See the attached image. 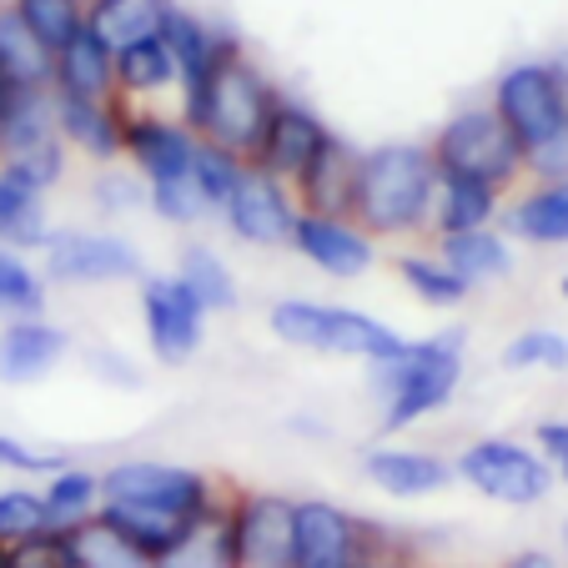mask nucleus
I'll use <instances>...</instances> for the list:
<instances>
[{"label":"nucleus","mask_w":568,"mask_h":568,"mask_svg":"<svg viewBox=\"0 0 568 568\" xmlns=\"http://www.w3.org/2000/svg\"><path fill=\"white\" fill-rule=\"evenodd\" d=\"M357 568H418L408 558V548H403V538L387 534V528L373 524V544H367V558Z\"/></svg>","instance_id":"49530a36"},{"label":"nucleus","mask_w":568,"mask_h":568,"mask_svg":"<svg viewBox=\"0 0 568 568\" xmlns=\"http://www.w3.org/2000/svg\"><path fill=\"white\" fill-rule=\"evenodd\" d=\"M458 478L468 483V488H478V494L498 498V504L524 508V504H538V498L548 494L554 473H548V463L538 458V453L518 448V443L483 438V443H473V448H463Z\"/></svg>","instance_id":"1a4fd4ad"},{"label":"nucleus","mask_w":568,"mask_h":568,"mask_svg":"<svg viewBox=\"0 0 568 568\" xmlns=\"http://www.w3.org/2000/svg\"><path fill=\"white\" fill-rule=\"evenodd\" d=\"M151 568H232V494L212 514L196 518L182 544L166 558H156Z\"/></svg>","instance_id":"bb28decb"},{"label":"nucleus","mask_w":568,"mask_h":568,"mask_svg":"<svg viewBox=\"0 0 568 568\" xmlns=\"http://www.w3.org/2000/svg\"><path fill=\"white\" fill-rule=\"evenodd\" d=\"M172 0H91L87 6V31L106 45L111 55L131 51L141 41H156L172 21Z\"/></svg>","instance_id":"aec40b11"},{"label":"nucleus","mask_w":568,"mask_h":568,"mask_svg":"<svg viewBox=\"0 0 568 568\" xmlns=\"http://www.w3.org/2000/svg\"><path fill=\"white\" fill-rule=\"evenodd\" d=\"M438 156L418 141H387L363 151V182H357V216L367 236H418L433 226L438 202Z\"/></svg>","instance_id":"f257e3e1"},{"label":"nucleus","mask_w":568,"mask_h":568,"mask_svg":"<svg viewBox=\"0 0 568 568\" xmlns=\"http://www.w3.org/2000/svg\"><path fill=\"white\" fill-rule=\"evenodd\" d=\"M11 6L26 16V26H31L51 51L71 45L75 36L87 31V0H11Z\"/></svg>","instance_id":"c9c22d12"},{"label":"nucleus","mask_w":568,"mask_h":568,"mask_svg":"<svg viewBox=\"0 0 568 568\" xmlns=\"http://www.w3.org/2000/svg\"><path fill=\"white\" fill-rule=\"evenodd\" d=\"M0 242L11 247H41L45 236V216H41V192L21 186L11 172H0Z\"/></svg>","instance_id":"2f4dec72"},{"label":"nucleus","mask_w":568,"mask_h":568,"mask_svg":"<svg viewBox=\"0 0 568 568\" xmlns=\"http://www.w3.org/2000/svg\"><path fill=\"white\" fill-rule=\"evenodd\" d=\"M196 146H202V136L192 126H176V121L156 116V111H136L126 101V156L151 186L192 176Z\"/></svg>","instance_id":"f8f14e48"},{"label":"nucleus","mask_w":568,"mask_h":568,"mask_svg":"<svg viewBox=\"0 0 568 568\" xmlns=\"http://www.w3.org/2000/svg\"><path fill=\"white\" fill-rule=\"evenodd\" d=\"M504 367H568V343L548 327H534L504 347Z\"/></svg>","instance_id":"ea45409f"},{"label":"nucleus","mask_w":568,"mask_h":568,"mask_svg":"<svg viewBox=\"0 0 568 568\" xmlns=\"http://www.w3.org/2000/svg\"><path fill=\"white\" fill-rule=\"evenodd\" d=\"M528 176H534L538 186L568 182V121L554 131V136L538 141V146H528Z\"/></svg>","instance_id":"c03bdc74"},{"label":"nucleus","mask_w":568,"mask_h":568,"mask_svg":"<svg viewBox=\"0 0 568 568\" xmlns=\"http://www.w3.org/2000/svg\"><path fill=\"white\" fill-rule=\"evenodd\" d=\"M292 247H297L312 267L333 272V277H357V272L373 267V236L357 222H343V216L302 212L297 226H292Z\"/></svg>","instance_id":"f3484780"},{"label":"nucleus","mask_w":568,"mask_h":568,"mask_svg":"<svg viewBox=\"0 0 568 568\" xmlns=\"http://www.w3.org/2000/svg\"><path fill=\"white\" fill-rule=\"evenodd\" d=\"M176 277L186 282V287L202 297L206 312H226L236 302V287H232V272L222 267V257L206 247H186L182 262H176Z\"/></svg>","instance_id":"e433bc0d"},{"label":"nucleus","mask_w":568,"mask_h":568,"mask_svg":"<svg viewBox=\"0 0 568 568\" xmlns=\"http://www.w3.org/2000/svg\"><path fill=\"white\" fill-rule=\"evenodd\" d=\"M0 568H11V548L0 544Z\"/></svg>","instance_id":"864d4df0"},{"label":"nucleus","mask_w":568,"mask_h":568,"mask_svg":"<svg viewBox=\"0 0 568 568\" xmlns=\"http://www.w3.org/2000/svg\"><path fill=\"white\" fill-rule=\"evenodd\" d=\"M222 216L242 242L277 247V242H292V226H297L302 206H297V196H292L287 182H277V176L247 166V176H242V186H236V196L226 202Z\"/></svg>","instance_id":"ddd939ff"},{"label":"nucleus","mask_w":568,"mask_h":568,"mask_svg":"<svg viewBox=\"0 0 568 568\" xmlns=\"http://www.w3.org/2000/svg\"><path fill=\"white\" fill-rule=\"evenodd\" d=\"M91 363H97V373L106 377V383H121V387H136L141 383V377L131 373L126 357H116V353H91Z\"/></svg>","instance_id":"8fccbe9b"},{"label":"nucleus","mask_w":568,"mask_h":568,"mask_svg":"<svg viewBox=\"0 0 568 568\" xmlns=\"http://www.w3.org/2000/svg\"><path fill=\"white\" fill-rule=\"evenodd\" d=\"M242 176H247V161H242V156H232V151L212 146V141H202V146H196L192 182H196V192H202L206 212H226V202L236 196Z\"/></svg>","instance_id":"72a5a7b5"},{"label":"nucleus","mask_w":568,"mask_h":568,"mask_svg":"<svg viewBox=\"0 0 568 568\" xmlns=\"http://www.w3.org/2000/svg\"><path fill=\"white\" fill-rule=\"evenodd\" d=\"M272 327L277 337L297 347H317V353H347L367 357V363H393L408 353V343L383 327L377 317H363L353 307H317V302H277L272 307Z\"/></svg>","instance_id":"423d86ee"},{"label":"nucleus","mask_w":568,"mask_h":568,"mask_svg":"<svg viewBox=\"0 0 568 568\" xmlns=\"http://www.w3.org/2000/svg\"><path fill=\"white\" fill-rule=\"evenodd\" d=\"M327 136H333V131L322 126L302 101L282 97L277 111H272V121H267V136H262L257 156H252L247 166H257V172H267V176H277V182L292 186L312 166V156L327 146Z\"/></svg>","instance_id":"2eb2a0df"},{"label":"nucleus","mask_w":568,"mask_h":568,"mask_svg":"<svg viewBox=\"0 0 568 568\" xmlns=\"http://www.w3.org/2000/svg\"><path fill=\"white\" fill-rule=\"evenodd\" d=\"M87 6H91V0H87Z\"/></svg>","instance_id":"6e6d98bb"},{"label":"nucleus","mask_w":568,"mask_h":568,"mask_svg":"<svg viewBox=\"0 0 568 568\" xmlns=\"http://www.w3.org/2000/svg\"><path fill=\"white\" fill-rule=\"evenodd\" d=\"M538 443L548 448V458L558 463V473L568 483V423H538Z\"/></svg>","instance_id":"09e8293b"},{"label":"nucleus","mask_w":568,"mask_h":568,"mask_svg":"<svg viewBox=\"0 0 568 568\" xmlns=\"http://www.w3.org/2000/svg\"><path fill=\"white\" fill-rule=\"evenodd\" d=\"M397 272H403V282H408L423 302H433V307H458V302L468 297V282H463L443 257H428V252L397 257Z\"/></svg>","instance_id":"f704fd0d"},{"label":"nucleus","mask_w":568,"mask_h":568,"mask_svg":"<svg viewBox=\"0 0 568 568\" xmlns=\"http://www.w3.org/2000/svg\"><path fill=\"white\" fill-rule=\"evenodd\" d=\"M438 257L448 262L453 272H458L468 287H478V282H498L508 277V247L498 242L488 226L483 232H453V236H438Z\"/></svg>","instance_id":"c756f323"},{"label":"nucleus","mask_w":568,"mask_h":568,"mask_svg":"<svg viewBox=\"0 0 568 568\" xmlns=\"http://www.w3.org/2000/svg\"><path fill=\"white\" fill-rule=\"evenodd\" d=\"M498 186L488 182H468V176H443L438 182V202H433V232L453 236V232H483L498 216Z\"/></svg>","instance_id":"a878e982"},{"label":"nucleus","mask_w":568,"mask_h":568,"mask_svg":"<svg viewBox=\"0 0 568 568\" xmlns=\"http://www.w3.org/2000/svg\"><path fill=\"white\" fill-rule=\"evenodd\" d=\"M277 101L282 97L272 91V81L242 55V45H236V51L212 71L202 101L186 111V126H192L202 141H212V146L252 161L262 146V136H267V121H272V111H277Z\"/></svg>","instance_id":"f03ea898"},{"label":"nucleus","mask_w":568,"mask_h":568,"mask_svg":"<svg viewBox=\"0 0 568 568\" xmlns=\"http://www.w3.org/2000/svg\"><path fill=\"white\" fill-rule=\"evenodd\" d=\"M504 568H558L548 554H538V548H528V554H514Z\"/></svg>","instance_id":"3c124183"},{"label":"nucleus","mask_w":568,"mask_h":568,"mask_svg":"<svg viewBox=\"0 0 568 568\" xmlns=\"http://www.w3.org/2000/svg\"><path fill=\"white\" fill-rule=\"evenodd\" d=\"M101 504H126L141 514L192 524V518L212 514L216 504H226V494L216 488L212 473L172 468V463H121L101 478Z\"/></svg>","instance_id":"39448f33"},{"label":"nucleus","mask_w":568,"mask_h":568,"mask_svg":"<svg viewBox=\"0 0 568 568\" xmlns=\"http://www.w3.org/2000/svg\"><path fill=\"white\" fill-rule=\"evenodd\" d=\"M16 91H26V87H16V81H11V71H6V65H0V106H6V101H11Z\"/></svg>","instance_id":"603ef678"},{"label":"nucleus","mask_w":568,"mask_h":568,"mask_svg":"<svg viewBox=\"0 0 568 568\" xmlns=\"http://www.w3.org/2000/svg\"><path fill=\"white\" fill-rule=\"evenodd\" d=\"M161 41L172 45V55H176V75H182V116H186V111L202 101L212 71L236 51V41L222 36V31H212L206 21H196V16H186V11H172Z\"/></svg>","instance_id":"a211bd4d"},{"label":"nucleus","mask_w":568,"mask_h":568,"mask_svg":"<svg viewBox=\"0 0 568 568\" xmlns=\"http://www.w3.org/2000/svg\"><path fill=\"white\" fill-rule=\"evenodd\" d=\"M141 312H146V337L161 363H186L202 343V297L182 277H151L141 287Z\"/></svg>","instance_id":"9b49d317"},{"label":"nucleus","mask_w":568,"mask_h":568,"mask_svg":"<svg viewBox=\"0 0 568 568\" xmlns=\"http://www.w3.org/2000/svg\"><path fill=\"white\" fill-rule=\"evenodd\" d=\"M0 65L11 71L16 87L55 91V51L26 26V16L16 6H0Z\"/></svg>","instance_id":"5701e85b"},{"label":"nucleus","mask_w":568,"mask_h":568,"mask_svg":"<svg viewBox=\"0 0 568 568\" xmlns=\"http://www.w3.org/2000/svg\"><path fill=\"white\" fill-rule=\"evenodd\" d=\"M65 353V333L45 327L41 317L11 322L0 333V383H36L41 373H51Z\"/></svg>","instance_id":"4be33fe9"},{"label":"nucleus","mask_w":568,"mask_h":568,"mask_svg":"<svg viewBox=\"0 0 568 568\" xmlns=\"http://www.w3.org/2000/svg\"><path fill=\"white\" fill-rule=\"evenodd\" d=\"M45 272L55 282H121V277H141V257L116 236L61 232L45 242Z\"/></svg>","instance_id":"dca6fc26"},{"label":"nucleus","mask_w":568,"mask_h":568,"mask_svg":"<svg viewBox=\"0 0 568 568\" xmlns=\"http://www.w3.org/2000/svg\"><path fill=\"white\" fill-rule=\"evenodd\" d=\"M55 91H16L0 106V161L26 156V151L55 141Z\"/></svg>","instance_id":"393cba45"},{"label":"nucleus","mask_w":568,"mask_h":568,"mask_svg":"<svg viewBox=\"0 0 568 568\" xmlns=\"http://www.w3.org/2000/svg\"><path fill=\"white\" fill-rule=\"evenodd\" d=\"M494 111L514 126V136L528 146H538L544 136H554L568 121V81L554 61H524L508 65L494 87Z\"/></svg>","instance_id":"0eeeda50"},{"label":"nucleus","mask_w":568,"mask_h":568,"mask_svg":"<svg viewBox=\"0 0 568 568\" xmlns=\"http://www.w3.org/2000/svg\"><path fill=\"white\" fill-rule=\"evenodd\" d=\"M297 564V504L282 494H232V568Z\"/></svg>","instance_id":"6e6552de"},{"label":"nucleus","mask_w":568,"mask_h":568,"mask_svg":"<svg viewBox=\"0 0 568 568\" xmlns=\"http://www.w3.org/2000/svg\"><path fill=\"white\" fill-rule=\"evenodd\" d=\"M11 568H81L65 534H36L11 548Z\"/></svg>","instance_id":"a19ab883"},{"label":"nucleus","mask_w":568,"mask_h":568,"mask_svg":"<svg viewBox=\"0 0 568 568\" xmlns=\"http://www.w3.org/2000/svg\"><path fill=\"white\" fill-rule=\"evenodd\" d=\"M97 196H101V206H106V212H126V206L141 202V186L131 182V176H121V172H106L97 182Z\"/></svg>","instance_id":"de8ad7c7"},{"label":"nucleus","mask_w":568,"mask_h":568,"mask_svg":"<svg viewBox=\"0 0 568 568\" xmlns=\"http://www.w3.org/2000/svg\"><path fill=\"white\" fill-rule=\"evenodd\" d=\"M373 544V524L353 518L347 508L302 498L297 504V564L292 568H357Z\"/></svg>","instance_id":"9d476101"},{"label":"nucleus","mask_w":568,"mask_h":568,"mask_svg":"<svg viewBox=\"0 0 568 568\" xmlns=\"http://www.w3.org/2000/svg\"><path fill=\"white\" fill-rule=\"evenodd\" d=\"M564 297H568V277H564Z\"/></svg>","instance_id":"5fc2aeb1"},{"label":"nucleus","mask_w":568,"mask_h":568,"mask_svg":"<svg viewBox=\"0 0 568 568\" xmlns=\"http://www.w3.org/2000/svg\"><path fill=\"white\" fill-rule=\"evenodd\" d=\"M367 478L387 494H403V498H418V494H438L443 483L453 478V468L433 453H418V448H377L367 453Z\"/></svg>","instance_id":"b1692460"},{"label":"nucleus","mask_w":568,"mask_h":568,"mask_svg":"<svg viewBox=\"0 0 568 568\" xmlns=\"http://www.w3.org/2000/svg\"><path fill=\"white\" fill-rule=\"evenodd\" d=\"M463 377L458 337H428V343H408V353L393 363H373V387L383 397V428L397 433L408 423L428 418L443 408Z\"/></svg>","instance_id":"7ed1b4c3"},{"label":"nucleus","mask_w":568,"mask_h":568,"mask_svg":"<svg viewBox=\"0 0 568 568\" xmlns=\"http://www.w3.org/2000/svg\"><path fill=\"white\" fill-rule=\"evenodd\" d=\"M357 182H363V151L343 136H327V146L312 156V166L292 182V196L312 216H343V222H353Z\"/></svg>","instance_id":"4468645a"},{"label":"nucleus","mask_w":568,"mask_h":568,"mask_svg":"<svg viewBox=\"0 0 568 568\" xmlns=\"http://www.w3.org/2000/svg\"><path fill=\"white\" fill-rule=\"evenodd\" d=\"M55 91L87 101H116V55L91 31H81L71 45L55 51Z\"/></svg>","instance_id":"412c9836"},{"label":"nucleus","mask_w":568,"mask_h":568,"mask_svg":"<svg viewBox=\"0 0 568 568\" xmlns=\"http://www.w3.org/2000/svg\"><path fill=\"white\" fill-rule=\"evenodd\" d=\"M151 206H156L166 222H182V226L206 212V202H202V192H196L192 176H182V182H156L151 186Z\"/></svg>","instance_id":"37998d69"},{"label":"nucleus","mask_w":568,"mask_h":568,"mask_svg":"<svg viewBox=\"0 0 568 568\" xmlns=\"http://www.w3.org/2000/svg\"><path fill=\"white\" fill-rule=\"evenodd\" d=\"M61 534L71 538V548H75V558H81V568H151L146 558H141L136 548H131L126 538H121L101 514L87 518V524H75V528H61Z\"/></svg>","instance_id":"473e14b6"},{"label":"nucleus","mask_w":568,"mask_h":568,"mask_svg":"<svg viewBox=\"0 0 568 568\" xmlns=\"http://www.w3.org/2000/svg\"><path fill=\"white\" fill-rule=\"evenodd\" d=\"M0 468H21V473H65V453H41V448H21V443L0 438Z\"/></svg>","instance_id":"a18cd8bd"},{"label":"nucleus","mask_w":568,"mask_h":568,"mask_svg":"<svg viewBox=\"0 0 568 568\" xmlns=\"http://www.w3.org/2000/svg\"><path fill=\"white\" fill-rule=\"evenodd\" d=\"M41 498H45V514H51V528L61 534V528H75L101 514V478L87 468H65L45 483Z\"/></svg>","instance_id":"7c9ffc66"},{"label":"nucleus","mask_w":568,"mask_h":568,"mask_svg":"<svg viewBox=\"0 0 568 568\" xmlns=\"http://www.w3.org/2000/svg\"><path fill=\"white\" fill-rule=\"evenodd\" d=\"M55 126L65 141L81 151L111 161L126 151V101H87V97H61L55 91Z\"/></svg>","instance_id":"6ab92c4d"},{"label":"nucleus","mask_w":568,"mask_h":568,"mask_svg":"<svg viewBox=\"0 0 568 568\" xmlns=\"http://www.w3.org/2000/svg\"><path fill=\"white\" fill-rule=\"evenodd\" d=\"M0 312H11L16 322L41 317L45 312V287L31 267H26L16 252L0 247Z\"/></svg>","instance_id":"4c0bfd02"},{"label":"nucleus","mask_w":568,"mask_h":568,"mask_svg":"<svg viewBox=\"0 0 568 568\" xmlns=\"http://www.w3.org/2000/svg\"><path fill=\"white\" fill-rule=\"evenodd\" d=\"M182 87V75H176V55L172 45L161 41H141L131 51L116 55V97L121 101H136V97H161V91Z\"/></svg>","instance_id":"cd10ccee"},{"label":"nucleus","mask_w":568,"mask_h":568,"mask_svg":"<svg viewBox=\"0 0 568 568\" xmlns=\"http://www.w3.org/2000/svg\"><path fill=\"white\" fill-rule=\"evenodd\" d=\"M0 172H11L21 186H31V192H45V186L61 176V141H45V146L26 151V156H11L0 161Z\"/></svg>","instance_id":"79ce46f5"},{"label":"nucleus","mask_w":568,"mask_h":568,"mask_svg":"<svg viewBox=\"0 0 568 568\" xmlns=\"http://www.w3.org/2000/svg\"><path fill=\"white\" fill-rule=\"evenodd\" d=\"M433 156H438L443 176H468V182H488L498 192L528 176V151L514 136L504 116L494 106H473L458 111L448 126L433 136Z\"/></svg>","instance_id":"20e7f679"},{"label":"nucleus","mask_w":568,"mask_h":568,"mask_svg":"<svg viewBox=\"0 0 568 568\" xmlns=\"http://www.w3.org/2000/svg\"><path fill=\"white\" fill-rule=\"evenodd\" d=\"M36 534H55L51 528V514H45V498L31 494V488H11L0 494V544L16 548Z\"/></svg>","instance_id":"58836bf2"},{"label":"nucleus","mask_w":568,"mask_h":568,"mask_svg":"<svg viewBox=\"0 0 568 568\" xmlns=\"http://www.w3.org/2000/svg\"><path fill=\"white\" fill-rule=\"evenodd\" d=\"M508 226L524 242H538V247L568 242V182H548V186L524 192V202L508 212Z\"/></svg>","instance_id":"c85d7f7f"}]
</instances>
